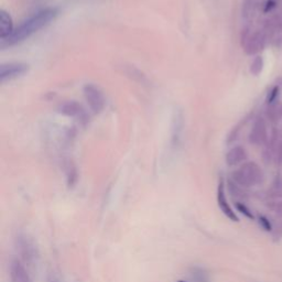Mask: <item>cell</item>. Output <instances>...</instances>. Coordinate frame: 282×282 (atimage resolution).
Wrapping results in <instances>:
<instances>
[{"instance_id":"8992f818","label":"cell","mask_w":282,"mask_h":282,"mask_svg":"<svg viewBox=\"0 0 282 282\" xmlns=\"http://www.w3.org/2000/svg\"><path fill=\"white\" fill-rule=\"evenodd\" d=\"M29 71V65L26 63L21 62H16V63H8V64H3L0 68V80L3 83L6 81H10L17 79L25 75Z\"/></svg>"},{"instance_id":"8fae6325","label":"cell","mask_w":282,"mask_h":282,"mask_svg":"<svg viewBox=\"0 0 282 282\" xmlns=\"http://www.w3.org/2000/svg\"><path fill=\"white\" fill-rule=\"evenodd\" d=\"M10 272L13 282H30L26 270L21 266L20 262L14 261L13 265H11Z\"/></svg>"},{"instance_id":"3957f363","label":"cell","mask_w":282,"mask_h":282,"mask_svg":"<svg viewBox=\"0 0 282 282\" xmlns=\"http://www.w3.org/2000/svg\"><path fill=\"white\" fill-rule=\"evenodd\" d=\"M267 34L259 28L245 27L242 34V45L246 54L258 55L267 44Z\"/></svg>"},{"instance_id":"ffe728a7","label":"cell","mask_w":282,"mask_h":282,"mask_svg":"<svg viewBox=\"0 0 282 282\" xmlns=\"http://www.w3.org/2000/svg\"><path fill=\"white\" fill-rule=\"evenodd\" d=\"M178 282H187V281H183V280H180V281H178Z\"/></svg>"},{"instance_id":"52a82bcc","label":"cell","mask_w":282,"mask_h":282,"mask_svg":"<svg viewBox=\"0 0 282 282\" xmlns=\"http://www.w3.org/2000/svg\"><path fill=\"white\" fill-rule=\"evenodd\" d=\"M263 160L267 163L273 162L275 164H282V140H272L267 143L263 150Z\"/></svg>"},{"instance_id":"7c38bea8","label":"cell","mask_w":282,"mask_h":282,"mask_svg":"<svg viewBox=\"0 0 282 282\" xmlns=\"http://www.w3.org/2000/svg\"><path fill=\"white\" fill-rule=\"evenodd\" d=\"M267 117L269 121L273 123H278L282 119V101H274L272 104H269L267 109Z\"/></svg>"},{"instance_id":"5bb4252c","label":"cell","mask_w":282,"mask_h":282,"mask_svg":"<svg viewBox=\"0 0 282 282\" xmlns=\"http://www.w3.org/2000/svg\"><path fill=\"white\" fill-rule=\"evenodd\" d=\"M263 65H265V63H263V59L262 57L260 55H256V58L254 59V61L253 63H251L250 65V72H251V74L255 75V76H258L259 75L262 70H263Z\"/></svg>"},{"instance_id":"ac0fdd59","label":"cell","mask_w":282,"mask_h":282,"mask_svg":"<svg viewBox=\"0 0 282 282\" xmlns=\"http://www.w3.org/2000/svg\"><path fill=\"white\" fill-rule=\"evenodd\" d=\"M270 208H271L274 213L282 214V202L271 203V204H270Z\"/></svg>"},{"instance_id":"9c48e42d","label":"cell","mask_w":282,"mask_h":282,"mask_svg":"<svg viewBox=\"0 0 282 282\" xmlns=\"http://www.w3.org/2000/svg\"><path fill=\"white\" fill-rule=\"evenodd\" d=\"M14 22L8 13L5 10L0 11V39L2 41L7 40L14 33Z\"/></svg>"},{"instance_id":"e0dca14e","label":"cell","mask_w":282,"mask_h":282,"mask_svg":"<svg viewBox=\"0 0 282 282\" xmlns=\"http://www.w3.org/2000/svg\"><path fill=\"white\" fill-rule=\"evenodd\" d=\"M259 223L261 225V227L265 231L269 232V231H271V224H270V221L268 220V218L266 217H263V216H261V217L259 218Z\"/></svg>"},{"instance_id":"d6986e66","label":"cell","mask_w":282,"mask_h":282,"mask_svg":"<svg viewBox=\"0 0 282 282\" xmlns=\"http://www.w3.org/2000/svg\"><path fill=\"white\" fill-rule=\"evenodd\" d=\"M278 92H279V88L278 87H274L271 93H270V96L268 97V104H272L275 101V97H277V95H278Z\"/></svg>"},{"instance_id":"5b68a950","label":"cell","mask_w":282,"mask_h":282,"mask_svg":"<svg viewBox=\"0 0 282 282\" xmlns=\"http://www.w3.org/2000/svg\"><path fill=\"white\" fill-rule=\"evenodd\" d=\"M249 141L255 146H266L268 143V128L262 117L256 119L249 134Z\"/></svg>"},{"instance_id":"2e32d148","label":"cell","mask_w":282,"mask_h":282,"mask_svg":"<svg viewBox=\"0 0 282 282\" xmlns=\"http://www.w3.org/2000/svg\"><path fill=\"white\" fill-rule=\"evenodd\" d=\"M236 206H237V208H238V211L241 212L242 214H244L246 217H248V218H250V219H253L254 218V215L251 214V212L249 211V208L246 206V205H244L243 203H238V204H236Z\"/></svg>"},{"instance_id":"9a60e30c","label":"cell","mask_w":282,"mask_h":282,"mask_svg":"<svg viewBox=\"0 0 282 282\" xmlns=\"http://www.w3.org/2000/svg\"><path fill=\"white\" fill-rule=\"evenodd\" d=\"M271 193L275 197H282V177H277L271 188Z\"/></svg>"},{"instance_id":"4fadbf2b","label":"cell","mask_w":282,"mask_h":282,"mask_svg":"<svg viewBox=\"0 0 282 282\" xmlns=\"http://www.w3.org/2000/svg\"><path fill=\"white\" fill-rule=\"evenodd\" d=\"M80 109H81V107L76 103H74V101H69V103H65L61 106V112L68 116L77 115V114L81 111Z\"/></svg>"},{"instance_id":"44dd1931","label":"cell","mask_w":282,"mask_h":282,"mask_svg":"<svg viewBox=\"0 0 282 282\" xmlns=\"http://www.w3.org/2000/svg\"><path fill=\"white\" fill-rule=\"evenodd\" d=\"M280 45H282V40H281V43H280Z\"/></svg>"},{"instance_id":"277c9868","label":"cell","mask_w":282,"mask_h":282,"mask_svg":"<svg viewBox=\"0 0 282 282\" xmlns=\"http://www.w3.org/2000/svg\"><path fill=\"white\" fill-rule=\"evenodd\" d=\"M84 96H85L86 101L94 112L98 114L104 109L105 98L98 87H96L93 84H87L84 87Z\"/></svg>"},{"instance_id":"7a4b0ae2","label":"cell","mask_w":282,"mask_h":282,"mask_svg":"<svg viewBox=\"0 0 282 282\" xmlns=\"http://www.w3.org/2000/svg\"><path fill=\"white\" fill-rule=\"evenodd\" d=\"M233 180L242 188H251L263 181V172L256 162H245L233 173Z\"/></svg>"},{"instance_id":"6da1fadb","label":"cell","mask_w":282,"mask_h":282,"mask_svg":"<svg viewBox=\"0 0 282 282\" xmlns=\"http://www.w3.org/2000/svg\"><path fill=\"white\" fill-rule=\"evenodd\" d=\"M58 16V10L54 8H47L41 10L39 13L28 18L26 21H23L21 25L15 29L14 33L7 40L2 41V46H10L25 41L26 39L31 37L32 34L38 32L42 28L46 27L51 21L55 19Z\"/></svg>"},{"instance_id":"ba28073f","label":"cell","mask_w":282,"mask_h":282,"mask_svg":"<svg viewBox=\"0 0 282 282\" xmlns=\"http://www.w3.org/2000/svg\"><path fill=\"white\" fill-rule=\"evenodd\" d=\"M217 203H218V207H219V209L221 211V213H223L227 218H230L233 221H238V217H237L236 213L234 212V209L231 207L229 202H227L223 182H220L219 185H218Z\"/></svg>"},{"instance_id":"30bf717a","label":"cell","mask_w":282,"mask_h":282,"mask_svg":"<svg viewBox=\"0 0 282 282\" xmlns=\"http://www.w3.org/2000/svg\"><path fill=\"white\" fill-rule=\"evenodd\" d=\"M247 159V152L243 147H234L226 154V162L229 165H238Z\"/></svg>"}]
</instances>
